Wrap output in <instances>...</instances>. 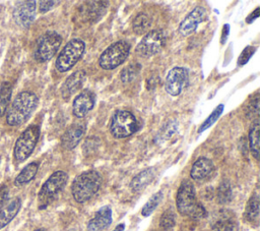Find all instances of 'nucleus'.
I'll return each instance as SVG.
<instances>
[{"instance_id": "1", "label": "nucleus", "mask_w": 260, "mask_h": 231, "mask_svg": "<svg viewBox=\"0 0 260 231\" xmlns=\"http://www.w3.org/2000/svg\"><path fill=\"white\" fill-rule=\"evenodd\" d=\"M38 97L31 92L19 93L6 110V122L10 126H19L26 122L36 110Z\"/></svg>"}, {"instance_id": "2", "label": "nucleus", "mask_w": 260, "mask_h": 231, "mask_svg": "<svg viewBox=\"0 0 260 231\" xmlns=\"http://www.w3.org/2000/svg\"><path fill=\"white\" fill-rule=\"evenodd\" d=\"M177 209L183 216L200 219L206 216L204 207L197 201L194 185L189 180H184L177 192Z\"/></svg>"}, {"instance_id": "3", "label": "nucleus", "mask_w": 260, "mask_h": 231, "mask_svg": "<svg viewBox=\"0 0 260 231\" xmlns=\"http://www.w3.org/2000/svg\"><path fill=\"white\" fill-rule=\"evenodd\" d=\"M102 184V177L98 171L88 170L79 174L71 185L73 198L83 204L89 200L99 191Z\"/></svg>"}, {"instance_id": "4", "label": "nucleus", "mask_w": 260, "mask_h": 231, "mask_svg": "<svg viewBox=\"0 0 260 231\" xmlns=\"http://www.w3.org/2000/svg\"><path fill=\"white\" fill-rule=\"evenodd\" d=\"M85 50V43L78 38L70 40L59 53L56 60V68L60 72L70 70L81 58Z\"/></svg>"}, {"instance_id": "5", "label": "nucleus", "mask_w": 260, "mask_h": 231, "mask_svg": "<svg viewBox=\"0 0 260 231\" xmlns=\"http://www.w3.org/2000/svg\"><path fill=\"white\" fill-rule=\"evenodd\" d=\"M67 179V173L64 171H56L46 180L38 195L40 209L46 208L56 198V196L65 186Z\"/></svg>"}, {"instance_id": "6", "label": "nucleus", "mask_w": 260, "mask_h": 231, "mask_svg": "<svg viewBox=\"0 0 260 231\" xmlns=\"http://www.w3.org/2000/svg\"><path fill=\"white\" fill-rule=\"evenodd\" d=\"M40 137V127L38 125H29L25 128L15 141L13 156L17 162H23L32 153Z\"/></svg>"}, {"instance_id": "7", "label": "nucleus", "mask_w": 260, "mask_h": 231, "mask_svg": "<svg viewBox=\"0 0 260 231\" xmlns=\"http://www.w3.org/2000/svg\"><path fill=\"white\" fill-rule=\"evenodd\" d=\"M130 52V45L126 41H118L111 44L100 56L99 64L103 69L111 70L121 65Z\"/></svg>"}, {"instance_id": "8", "label": "nucleus", "mask_w": 260, "mask_h": 231, "mask_svg": "<svg viewBox=\"0 0 260 231\" xmlns=\"http://www.w3.org/2000/svg\"><path fill=\"white\" fill-rule=\"evenodd\" d=\"M138 128L135 116L127 110H118L112 117L110 131L116 138H125L132 135Z\"/></svg>"}, {"instance_id": "9", "label": "nucleus", "mask_w": 260, "mask_h": 231, "mask_svg": "<svg viewBox=\"0 0 260 231\" xmlns=\"http://www.w3.org/2000/svg\"><path fill=\"white\" fill-rule=\"evenodd\" d=\"M62 43V37L55 31L46 32L37 42L35 58L39 62L51 60L57 53Z\"/></svg>"}, {"instance_id": "10", "label": "nucleus", "mask_w": 260, "mask_h": 231, "mask_svg": "<svg viewBox=\"0 0 260 231\" xmlns=\"http://www.w3.org/2000/svg\"><path fill=\"white\" fill-rule=\"evenodd\" d=\"M166 44V34L161 30H152L144 35L136 47V52L141 57H150L157 54Z\"/></svg>"}, {"instance_id": "11", "label": "nucleus", "mask_w": 260, "mask_h": 231, "mask_svg": "<svg viewBox=\"0 0 260 231\" xmlns=\"http://www.w3.org/2000/svg\"><path fill=\"white\" fill-rule=\"evenodd\" d=\"M189 83V72L184 67L172 68L165 80L166 92L171 96H179Z\"/></svg>"}, {"instance_id": "12", "label": "nucleus", "mask_w": 260, "mask_h": 231, "mask_svg": "<svg viewBox=\"0 0 260 231\" xmlns=\"http://www.w3.org/2000/svg\"><path fill=\"white\" fill-rule=\"evenodd\" d=\"M207 12L202 6L195 7L190 13H188L185 18L181 21L179 25V32L183 36H189L193 34L198 25L206 19Z\"/></svg>"}, {"instance_id": "13", "label": "nucleus", "mask_w": 260, "mask_h": 231, "mask_svg": "<svg viewBox=\"0 0 260 231\" xmlns=\"http://www.w3.org/2000/svg\"><path fill=\"white\" fill-rule=\"evenodd\" d=\"M36 17V1L18 2L13 10V18L21 27H28Z\"/></svg>"}, {"instance_id": "14", "label": "nucleus", "mask_w": 260, "mask_h": 231, "mask_svg": "<svg viewBox=\"0 0 260 231\" xmlns=\"http://www.w3.org/2000/svg\"><path fill=\"white\" fill-rule=\"evenodd\" d=\"M94 101V94L89 90H83L73 100L72 114L76 118H83L93 108Z\"/></svg>"}, {"instance_id": "15", "label": "nucleus", "mask_w": 260, "mask_h": 231, "mask_svg": "<svg viewBox=\"0 0 260 231\" xmlns=\"http://www.w3.org/2000/svg\"><path fill=\"white\" fill-rule=\"evenodd\" d=\"M85 133V124L83 122H75L71 124L61 136V145L65 150L74 149L82 139Z\"/></svg>"}, {"instance_id": "16", "label": "nucleus", "mask_w": 260, "mask_h": 231, "mask_svg": "<svg viewBox=\"0 0 260 231\" xmlns=\"http://www.w3.org/2000/svg\"><path fill=\"white\" fill-rule=\"evenodd\" d=\"M214 172L213 162L208 158H199L192 165L190 176L196 181H202L208 179Z\"/></svg>"}, {"instance_id": "17", "label": "nucleus", "mask_w": 260, "mask_h": 231, "mask_svg": "<svg viewBox=\"0 0 260 231\" xmlns=\"http://www.w3.org/2000/svg\"><path fill=\"white\" fill-rule=\"evenodd\" d=\"M112 222V210L109 206L102 207L89 220L87 231H101L110 226Z\"/></svg>"}, {"instance_id": "18", "label": "nucleus", "mask_w": 260, "mask_h": 231, "mask_svg": "<svg viewBox=\"0 0 260 231\" xmlns=\"http://www.w3.org/2000/svg\"><path fill=\"white\" fill-rule=\"evenodd\" d=\"M85 80V72L83 70H77L73 72L71 75L67 77V79L64 81L61 94L64 99H69V97L73 94H75L83 84Z\"/></svg>"}, {"instance_id": "19", "label": "nucleus", "mask_w": 260, "mask_h": 231, "mask_svg": "<svg viewBox=\"0 0 260 231\" xmlns=\"http://www.w3.org/2000/svg\"><path fill=\"white\" fill-rule=\"evenodd\" d=\"M213 231H238V222L230 211H220L212 223Z\"/></svg>"}, {"instance_id": "20", "label": "nucleus", "mask_w": 260, "mask_h": 231, "mask_svg": "<svg viewBox=\"0 0 260 231\" xmlns=\"http://www.w3.org/2000/svg\"><path fill=\"white\" fill-rule=\"evenodd\" d=\"M21 207V200L19 197H14L8 204L0 208V229L5 227L7 224L14 219Z\"/></svg>"}, {"instance_id": "21", "label": "nucleus", "mask_w": 260, "mask_h": 231, "mask_svg": "<svg viewBox=\"0 0 260 231\" xmlns=\"http://www.w3.org/2000/svg\"><path fill=\"white\" fill-rule=\"evenodd\" d=\"M155 177V169L153 167L147 168L140 173H138L134 178L132 179L130 183V187L133 191H140L145 186H147Z\"/></svg>"}, {"instance_id": "22", "label": "nucleus", "mask_w": 260, "mask_h": 231, "mask_svg": "<svg viewBox=\"0 0 260 231\" xmlns=\"http://www.w3.org/2000/svg\"><path fill=\"white\" fill-rule=\"evenodd\" d=\"M244 217L248 223L253 226H258L259 224V196L257 193L252 194L248 204L246 206V210L244 213Z\"/></svg>"}, {"instance_id": "23", "label": "nucleus", "mask_w": 260, "mask_h": 231, "mask_svg": "<svg viewBox=\"0 0 260 231\" xmlns=\"http://www.w3.org/2000/svg\"><path fill=\"white\" fill-rule=\"evenodd\" d=\"M39 169V164L36 162H31L28 165H26L20 172L19 174L15 177L14 179V184L16 186H21L24 185L26 183H28L29 181H31Z\"/></svg>"}, {"instance_id": "24", "label": "nucleus", "mask_w": 260, "mask_h": 231, "mask_svg": "<svg viewBox=\"0 0 260 231\" xmlns=\"http://www.w3.org/2000/svg\"><path fill=\"white\" fill-rule=\"evenodd\" d=\"M259 134H260V124L259 119H255L250 131H249V143L250 150L255 159H259Z\"/></svg>"}, {"instance_id": "25", "label": "nucleus", "mask_w": 260, "mask_h": 231, "mask_svg": "<svg viewBox=\"0 0 260 231\" xmlns=\"http://www.w3.org/2000/svg\"><path fill=\"white\" fill-rule=\"evenodd\" d=\"M151 25V18L146 13H138L132 22L133 32L136 35H143L145 34Z\"/></svg>"}, {"instance_id": "26", "label": "nucleus", "mask_w": 260, "mask_h": 231, "mask_svg": "<svg viewBox=\"0 0 260 231\" xmlns=\"http://www.w3.org/2000/svg\"><path fill=\"white\" fill-rule=\"evenodd\" d=\"M12 94V85L10 82L5 81L0 85V117L6 113L9 106Z\"/></svg>"}, {"instance_id": "27", "label": "nucleus", "mask_w": 260, "mask_h": 231, "mask_svg": "<svg viewBox=\"0 0 260 231\" xmlns=\"http://www.w3.org/2000/svg\"><path fill=\"white\" fill-rule=\"evenodd\" d=\"M216 196L219 204H226L232 199V188L228 181H222L218 185Z\"/></svg>"}, {"instance_id": "28", "label": "nucleus", "mask_w": 260, "mask_h": 231, "mask_svg": "<svg viewBox=\"0 0 260 231\" xmlns=\"http://www.w3.org/2000/svg\"><path fill=\"white\" fill-rule=\"evenodd\" d=\"M140 71V65L136 63L129 64L121 72V80L123 82H130L136 78Z\"/></svg>"}, {"instance_id": "29", "label": "nucleus", "mask_w": 260, "mask_h": 231, "mask_svg": "<svg viewBox=\"0 0 260 231\" xmlns=\"http://www.w3.org/2000/svg\"><path fill=\"white\" fill-rule=\"evenodd\" d=\"M161 198H162V192H161V191H157L156 193H154V194L148 199V201L144 205V207L142 208V211H141L142 216H144V217L149 216V215L156 209V207H157L158 204L160 203Z\"/></svg>"}, {"instance_id": "30", "label": "nucleus", "mask_w": 260, "mask_h": 231, "mask_svg": "<svg viewBox=\"0 0 260 231\" xmlns=\"http://www.w3.org/2000/svg\"><path fill=\"white\" fill-rule=\"evenodd\" d=\"M222 111H223V105H222V104L216 106V108L212 111V113H211V114L205 119V121L201 124V126H200L199 129H198V132L200 133V132L204 131L205 129H207L208 127H210V126L218 119V117L221 115Z\"/></svg>"}, {"instance_id": "31", "label": "nucleus", "mask_w": 260, "mask_h": 231, "mask_svg": "<svg viewBox=\"0 0 260 231\" xmlns=\"http://www.w3.org/2000/svg\"><path fill=\"white\" fill-rule=\"evenodd\" d=\"M259 95L255 94V96L251 99V101L248 103L246 108V115L248 118H254L257 119L259 115Z\"/></svg>"}, {"instance_id": "32", "label": "nucleus", "mask_w": 260, "mask_h": 231, "mask_svg": "<svg viewBox=\"0 0 260 231\" xmlns=\"http://www.w3.org/2000/svg\"><path fill=\"white\" fill-rule=\"evenodd\" d=\"M175 214L172 210H168L166 211L161 217H160V221H159V225L162 229L165 230H169L171 229L174 225H175Z\"/></svg>"}, {"instance_id": "33", "label": "nucleus", "mask_w": 260, "mask_h": 231, "mask_svg": "<svg viewBox=\"0 0 260 231\" xmlns=\"http://www.w3.org/2000/svg\"><path fill=\"white\" fill-rule=\"evenodd\" d=\"M176 129H177L176 122L170 121L160 129L158 133V137H160L161 139H168L172 136V134L176 131Z\"/></svg>"}, {"instance_id": "34", "label": "nucleus", "mask_w": 260, "mask_h": 231, "mask_svg": "<svg viewBox=\"0 0 260 231\" xmlns=\"http://www.w3.org/2000/svg\"><path fill=\"white\" fill-rule=\"evenodd\" d=\"M254 52H255V48H253L252 46H247V47L243 50V52L241 53V55H240V57H239V59H238V64H239L240 66L246 64V63L249 61V59L252 57V55H253Z\"/></svg>"}, {"instance_id": "35", "label": "nucleus", "mask_w": 260, "mask_h": 231, "mask_svg": "<svg viewBox=\"0 0 260 231\" xmlns=\"http://www.w3.org/2000/svg\"><path fill=\"white\" fill-rule=\"evenodd\" d=\"M57 3L58 2H56V1H41L40 2V11L42 13H45V12L49 11L50 9H52L54 7V5Z\"/></svg>"}, {"instance_id": "36", "label": "nucleus", "mask_w": 260, "mask_h": 231, "mask_svg": "<svg viewBox=\"0 0 260 231\" xmlns=\"http://www.w3.org/2000/svg\"><path fill=\"white\" fill-rule=\"evenodd\" d=\"M8 193H9V191H8L7 186L2 185L0 187V208H2L5 205L6 200L8 199Z\"/></svg>"}, {"instance_id": "37", "label": "nucleus", "mask_w": 260, "mask_h": 231, "mask_svg": "<svg viewBox=\"0 0 260 231\" xmlns=\"http://www.w3.org/2000/svg\"><path fill=\"white\" fill-rule=\"evenodd\" d=\"M258 16H259V7H257V8L252 12V14H250V15L246 18V21H247L248 23L253 22L256 18H258Z\"/></svg>"}, {"instance_id": "38", "label": "nucleus", "mask_w": 260, "mask_h": 231, "mask_svg": "<svg viewBox=\"0 0 260 231\" xmlns=\"http://www.w3.org/2000/svg\"><path fill=\"white\" fill-rule=\"evenodd\" d=\"M229 28H230V25L229 24H224L223 25V30H222V36H221V38H222V40H221V43L223 44L224 42H225V40H226V38H228V36H229Z\"/></svg>"}, {"instance_id": "39", "label": "nucleus", "mask_w": 260, "mask_h": 231, "mask_svg": "<svg viewBox=\"0 0 260 231\" xmlns=\"http://www.w3.org/2000/svg\"><path fill=\"white\" fill-rule=\"evenodd\" d=\"M125 228V225L124 224H119L116 226V228L113 230V231H123Z\"/></svg>"}, {"instance_id": "40", "label": "nucleus", "mask_w": 260, "mask_h": 231, "mask_svg": "<svg viewBox=\"0 0 260 231\" xmlns=\"http://www.w3.org/2000/svg\"><path fill=\"white\" fill-rule=\"evenodd\" d=\"M35 231H46V230H45V229H42V228H41V229H37V230H35Z\"/></svg>"}]
</instances>
